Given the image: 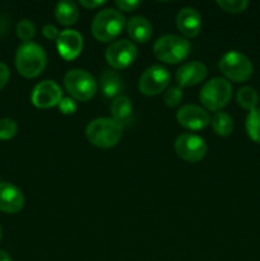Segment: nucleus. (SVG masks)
Masks as SVG:
<instances>
[{"label":"nucleus","mask_w":260,"mask_h":261,"mask_svg":"<svg viewBox=\"0 0 260 261\" xmlns=\"http://www.w3.org/2000/svg\"><path fill=\"white\" fill-rule=\"evenodd\" d=\"M0 261H12L10 255L7 251H4V250H0Z\"/></svg>","instance_id":"33"},{"label":"nucleus","mask_w":260,"mask_h":261,"mask_svg":"<svg viewBox=\"0 0 260 261\" xmlns=\"http://www.w3.org/2000/svg\"><path fill=\"white\" fill-rule=\"evenodd\" d=\"M56 47L61 58L65 60H74L78 58L83 48V37L75 30H64L56 40Z\"/></svg>","instance_id":"13"},{"label":"nucleus","mask_w":260,"mask_h":261,"mask_svg":"<svg viewBox=\"0 0 260 261\" xmlns=\"http://www.w3.org/2000/svg\"><path fill=\"white\" fill-rule=\"evenodd\" d=\"M79 10L78 7L71 0L59 2L55 7V18L63 25H71L78 20Z\"/></svg>","instance_id":"20"},{"label":"nucleus","mask_w":260,"mask_h":261,"mask_svg":"<svg viewBox=\"0 0 260 261\" xmlns=\"http://www.w3.org/2000/svg\"><path fill=\"white\" fill-rule=\"evenodd\" d=\"M36 27L30 19H22L17 24V35L24 42H31L33 37H35Z\"/></svg>","instance_id":"24"},{"label":"nucleus","mask_w":260,"mask_h":261,"mask_svg":"<svg viewBox=\"0 0 260 261\" xmlns=\"http://www.w3.org/2000/svg\"><path fill=\"white\" fill-rule=\"evenodd\" d=\"M122 130L124 126L112 117H98L87 125L86 137L94 147L107 149L115 147L120 142Z\"/></svg>","instance_id":"1"},{"label":"nucleus","mask_w":260,"mask_h":261,"mask_svg":"<svg viewBox=\"0 0 260 261\" xmlns=\"http://www.w3.org/2000/svg\"><path fill=\"white\" fill-rule=\"evenodd\" d=\"M2 233H3V232H2V227H0V240H2Z\"/></svg>","instance_id":"34"},{"label":"nucleus","mask_w":260,"mask_h":261,"mask_svg":"<svg viewBox=\"0 0 260 261\" xmlns=\"http://www.w3.org/2000/svg\"><path fill=\"white\" fill-rule=\"evenodd\" d=\"M125 27V17L116 9L107 8L96 14L92 22V33L101 42H110L121 33Z\"/></svg>","instance_id":"3"},{"label":"nucleus","mask_w":260,"mask_h":261,"mask_svg":"<svg viewBox=\"0 0 260 261\" xmlns=\"http://www.w3.org/2000/svg\"><path fill=\"white\" fill-rule=\"evenodd\" d=\"M24 206L22 191L10 182H0V211L8 214H15Z\"/></svg>","instance_id":"14"},{"label":"nucleus","mask_w":260,"mask_h":261,"mask_svg":"<svg viewBox=\"0 0 260 261\" xmlns=\"http://www.w3.org/2000/svg\"><path fill=\"white\" fill-rule=\"evenodd\" d=\"M63 98L61 88L54 81H43L33 88L31 101L38 109H50L60 103Z\"/></svg>","instance_id":"11"},{"label":"nucleus","mask_w":260,"mask_h":261,"mask_svg":"<svg viewBox=\"0 0 260 261\" xmlns=\"http://www.w3.org/2000/svg\"><path fill=\"white\" fill-rule=\"evenodd\" d=\"M175 150L186 162H199L205 157L208 147L205 140L199 135L181 134L175 140Z\"/></svg>","instance_id":"9"},{"label":"nucleus","mask_w":260,"mask_h":261,"mask_svg":"<svg viewBox=\"0 0 260 261\" xmlns=\"http://www.w3.org/2000/svg\"><path fill=\"white\" fill-rule=\"evenodd\" d=\"M126 30L130 38L133 41H137V42L140 43L148 42L150 40V37H152L153 33V28L150 22L145 17H142V15H135V17L130 18L127 20Z\"/></svg>","instance_id":"17"},{"label":"nucleus","mask_w":260,"mask_h":261,"mask_svg":"<svg viewBox=\"0 0 260 261\" xmlns=\"http://www.w3.org/2000/svg\"><path fill=\"white\" fill-rule=\"evenodd\" d=\"M232 97V84L224 78H213L201 88L199 98L205 109L219 111L229 102Z\"/></svg>","instance_id":"6"},{"label":"nucleus","mask_w":260,"mask_h":261,"mask_svg":"<svg viewBox=\"0 0 260 261\" xmlns=\"http://www.w3.org/2000/svg\"><path fill=\"white\" fill-rule=\"evenodd\" d=\"M177 122L189 130H201L211 124L208 112L196 105H185L176 114Z\"/></svg>","instance_id":"12"},{"label":"nucleus","mask_w":260,"mask_h":261,"mask_svg":"<svg viewBox=\"0 0 260 261\" xmlns=\"http://www.w3.org/2000/svg\"><path fill=\"white\" fill-rule=\"evenodd\" d=\"M42 33L46 38H48V40H55V41L58 40L59 35H60L58 28L53 24H46L45 27L42 28Z\"/></svg>","instance_id":"30"},{"label":"nucleus","mask_w":260,"mask_h":261,"mask_svg":"<svg viewBox=\"0 0 260 261\" xmlns=\"http://www.w3.org/2000/svg\"><path fill=\"white\" fill-rule=\"evenodd\" d=\"M190 51V42L177 35H165L153 46V53L158 60L166 64H178L185 60Z\"/></svg>","instance_id":"4"},{"label":"nucleus","mask_w":260,"mask_h":261,"mask_svg":"<svg viewBox=\"0 0 260 261\" xmlns=\"http://www.w3.org/2000/svg\"><path fill=\"white\" fill-rule=\"evenodd\" d=\"M59 110L63 112L64 115H71L76 111V103L73 98H61L60 103H59Z\"/></svg>","instance_id":"28"},{"label":"nucleus","mask_w":260,"mask_h":261,"mask_svg":"<svg viewBox=\"0 0 260 261\" xmlns=\"http://www.w3.org/2000/svg\"><path fill=\"white\" fill-rule=\"evenodd\" d=\"M211 124L214 133L219 137H228L233 132V120L226 112H216L211 119Z\"/></svg>","instance_id":"21"},{"label":"nucleus","mask_w":260,"mask_h":261,"mask_svg":"<svg viewBox=\"0 0 260 261\" xmlns=\"http://www.w3.org/2000/svg\"><path fill=\"white\" fill-rule=\"evenodd\" d=\"M183 99V89L178 86H172L170 88L166 89L165 96H163V101L168 107H175Z\"/></svg>","instance_id":"27"},{"label":"nucleus","mask_w":260,"mask_h":261,"mask_svg":"<svg viewBox=\"0 0 260 261\" xmlns=\"http://www.w3.org/2000/svg\"><path fill=\"white\" fill-rule=\"evenodd\" d=\"M66 92L76 101L86 102L93 98L97 92V82L84 69H71L64 76Z\"/></svg>","instance_id":"5"},{"label":"nucleus","mask_w":260,"mask_h":261,"mask_svg":"<svg viewBox=\"0 0 260 261\" xmlns=\"http://www.w3.org/2000/svg\"><path fill=\"white\" fill-rule=\"evenodd\" d=\"M206 66L199 61L184 64L176 71V81L180 87H191L200 83L206 76Z\"/></svg>","instance_id":"16"},{"label":"nucleus","mask_w":260,"mask_h":261,"mask_svg":"<svg viewBox=\"0 0 260 261\" xmlns=\"http://www.w3.org/2000/svg\"><path fill=\"white\" fill-rule=\"evenodd\" d=\"M219 69L231 81L246 82L251 78L254 66L245 54L236 50L228 51L219 60Z\"/></svg>","instance_id":"7"},{"label":"nucleus","mask_w":260,"mask_h":261,"mask_svg":"<svg viewBox=\"0 0 260 261\" xmlns=\"http://www.w3.org/2000/svg\"><path fill=\"white\" fill-rule=\"evenodd\" d=\"M9 76H10L9 68H8L4 63H0V89H3L5 86H7L8 81H9Z\"/></svg>","instance_id":"31"},{"label":"nucleus","mask_w":260,"mask_h":261,"mask_svg":"<svg viewBox=\"0 0 260 261\" xmlns=\"http://www.w3.org/2000/svg\"><path fill=\"white\" fill-rule=\"evenodd\" d=\"M116 5L124 12H132V10H135L138 7H140L142 2H138V0H116Z\"/></svg>","instance_id":"29"},{"label":"nucleus","mask_w":260,"mask_h":261,"mask_svg":"<svg viewBox=\"0 0 260 261\" xmlns=\"http://www.w3.org/2000/svg\"><path fill=\"white\" fill-rule=\"evenodd\" d=\"M101 89L103 92V94L109 98H116L119 97V94L121 93L122 88H124V83H122V79L116 71L112 70H105L101 74Z\"/></svg>","instance_id":"18"},{"label":"nucleus","mask_w":260,"mask_h":261,"mask_svg":"<svg viewBox=\"0 0 260 261\" xmlns=\"http://www.w3.org/2000/svg\"><path fill=\"white\" fill-rule=\"evenodd\" d=\"M176 25L185 37H196L201 30V17L196 9L185 7L176 15Z\"/></svg>","instance_id":"15"},{"label":"nucleus","mask_w":260,"mask_h":261,"mask_svg":"<svg viewBox=\"0 0 260 261\" xmlns=\"http://www.w3.org/2000/svg\"><path fill=\"white\" fill-rule=\"evenodd\" d=\"M217 5L228 13H241L249 7L247 0H217Z\"/></svg>","instance_id":"26"},{"label":"nucleus","mask_w":260,"mask_h":261,"mask_svg":"<svg viewBox=\"0 0 260 261\" xmlns=\"http://www.w3.org/2000/svg\"><path fill=\"white\" fill-rule=\"evenodd\" d=\"M79 3H81L82 7L87 8V9H94V8L105 4L103 0H81Z\"/></svg>","instance_id":"32"},{"label":"nucleus","mask_w":260,"mask_h":261,"mask_svg":"<svg viewBox=\"0 0 260 261\" xmlns=\"http://www.w3.org/2000/svg\"><path fill=\"white\" fill-rule=\"evenodd\" d=\"M170 73L162 65H152L145 69L139 78V91L145 96H155L170 84Z\"/></svg>","instance_id":"8"},{"label":"nucleus","mask_w":260,"mask_h":261,"mask_svg":"<svg viewBox=\"0 0 260 261\" xmlns=\"http://www.w3.org/2000/svg\"><path fill=\"white\" fill-rule=\"evenodd\" d=\"M106 60L114 69H125L132 65L138 56V48L132 41L119 40L106 48Z\"/></svg>","instance_id":"10"},{"label":"nucleus","mask_w":260,"mask_h":261,"mask_svg":"<svg viewBox=\"0 0 260 261\" xmlns=\"http://www.w3.org/2000/svg\"><path fill=\"white\" fill-rule=\"evenodd\" d=\"M237 102H239L240 106L242 109L246 110H254L256 109L257 103H259V96H257V92L255 91L252 87H241L237 92Z\"/></svg>","instance_id":"22"},{"label":"nucleus","mask_w":260,"mask_h":261,"mask_svg":"<svg viewBox=\"0 0 260 261\" xmlns=\"http://www.w3.org/2000/svg\"><path fill=\"white\" fill-rule=\"evenodd\" d=\"M111 115L112 119L124 126L132 121L133 116V105L130 98L126 96H119L112 101L111 103Z\"/></svg>","instance_id":"19"},{"label":"nucleus","mask_w":260,"mask_h":261,"mask_svg":"<svg viewBox=\"0 0 260 261\" xmlns=\"http://www.w3.org/2000/svg\"><path fill=\"white\" fill-rule=\"evenodd\" d=\"M15 68L25 78L38 76L46 68L47 56L45 50L35 42H23L15 53Z\"/></svg>","instance_id":"2"},{"label":"nucleus","mask_w":260,"mask_h":261,"mask_svg":"<svg viewBox=\"0 0 260 261\" xmlns=\"http://www.w3.org/2000/svg\"><path fill=\"white\" fill-rule=\"evenodd\" d=\"M246 132L250 139L260 144V109L251 110L246 117Z\"/></svg>","instance_id":"23"},{"label":"nucleus","mask_w":260,"mask_h":261,"mask_svg":"<svg viewBox=\"0 0 260 261\" xmlns=\"http://www.w3.org/2000/svg\"><path fill=\"white\" fill-rule=\"evenodd\" d=\"M18 133V125L13 119H0V140H9Z\"/></svg>","instance_id":"25"}]
</instances>
